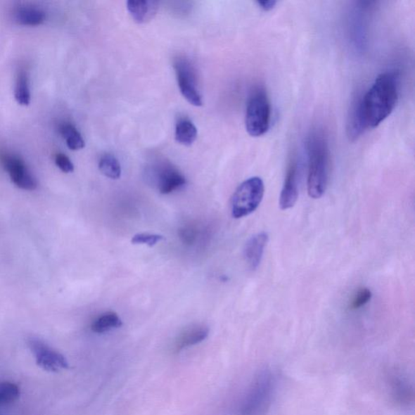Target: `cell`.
<instances>
[{"mask_svg": "<svg viewBox=\"0 0 415 415\" xmlns=\"http://www.w3.org/2000/svg\"><path fill=\"white\" fill-rule=\"evenodd\" d=\"M60 131L63 139L66 141L67 146L71 151L82 150L84 147L85 143L83 137L75 126L71 124H65L60 127Z\"/></svg>", "mask_w": 415, "mask_h": 415, "instance_id": "obj_17", "label": "cell"}, {"mask_svg": "<svg viewBox=\"0 0 415 415\" xmlns=\"http://www.w3.org/2000/svg\"><path fill=\"white\" fill-rule=\"evenodd\" d=\"M271 122V105L267 93L257 88L250 96L246 109L245 126L250 136H262L268 132Z\"/></svg>", "mask_w": 415, "mask_h": 415, "instance_id": "obj_3", "label": "cell"}, {"mask_svg": "<svg viewBox=\"0 0 415 415\" xmlns=\"http://www.w3.org/2000/svg\"><path fill=\"white\" fill-rule=\"evenodd\" d=\"M123 326V322L118 314L114 312H108L103 314L93 322L92 331L96 333H104L111 329L118 328Z\"/></svg>", "mask_w": 415, "mask_h": 415, "instance_id": "obj_16", "label": "cell"}, {"mask_svg": "<svg viewBox=\"0 0 415 415\" xmlns=\"http://www.w3.org/2000/svg\"><path fill=\"white\" fill-rule=\"evenodd\" d=\"M0 159L4 170L17 187L27 191H34L38 188V181L23 159L8 153L2 154Z\"/></svg>", "mask_w": 415, "mask_h": 415, "instance_id": "obj_7", "label": "cell"}, {"mask_svg": "<svg viewBox=\"0 0 415 415\" xmlns=\"http://www.w3.org/2000/svg\"><path fill=\"white\" fill-rule=\"evenodd\" d=\"M209 333L210 329L205 326L198 324V326H191L179 335L175 343V348L179 351L199 344L209 336Z\"/></svg>", "mask_w": 415, "mask_h": 415, "instance_id": "obj_13", "label": "cell"}, {"mask_svg": "<svg viewBox=\"0 0 415 415\" xmlns=\"http://www.w3.org/2000/svg\"><path fill=\"white\" fill-rule=\"evenodd\" d=\"M264 185L259 177H253L238 186L231 200L232 216L241 218L257 209L264 198Z\"/></svg>", "mask_w": 415, "mask_h": 415, "instance_id": "obj_4", "label": "cell"}, {"mask_svg": "<svg viewBox=\"0 0 415 415\" xmlns=\"http://www.w3.org/2000/svg\"><path fill=\"white\" fill-rule=\"evenodd\" d=\"M198 137V129L189 120H180L175 129V140L181 145L190 146Z\"/></svg>", "mask_w": 415, "mask_h": 415, "instance_id": "obj_15", "label": "cell"}, {"mask_svg": "<svg viewBox=\"0 0 415 415\" xmlns=\"http://www.w3.org/2000/svg\"><path fill=\"white\" fill-rule=\"evenodd\" d=\"M268 241V234L262 232L255 235L247 242L243 255L250 269L255 270L259 267Z\"/></svg>", "mask_w": 415, "mask_h": 415, "instance_id": "obj_10", "label": "cell"}, {"mask_svg": "<svg viewBox=\"0 0 415 415\" xmlns=\"http://www.w3.org/2000/svg\"><path fill=\"white\" fill-rule=\"evenodd\" d=\"M398 100V78L395 73L381 74L371 88L358 98L365 129L379 126L395 109Z\"/></svg>", "mask_w": 415, "mask_h": 415, "instance_id": "obj_1", "label": "cell"}, {"mask_svg": "<svg viewBox=\"0 0 415 415\" xmlns=\"http://www.w3.org/2000/svg\"><path fill=\"white\" fill-rule=\"evenodd\" d=\"M174 68L181 94L188 102L195 106L203 105L200 92L198 75L193 63L186 58L174 60Z\"/></svg>", "mask_w": 415, "mask_h": 415, "instance_id": "obj_5", "label": "cell"}, {"mask_svg": "<svg viewBox=\"0 0 415 415\" xmlns=\"http://www.w3.org/2000/svg\"><path fill=\"white\" fill-rule=\"evenodd\" d=\"M180 236L185 243H191L195 241L196 233L193 229H184V230L181 231Z\"/></svg>", "mask_w": 415, "mask_h": 415, "instance_id": "obj_23", "label": "cell"}, {"mask_svg": "<svg viewBox=\"0 0 415 415\" xmlns=\"http://www.w3.org/2000/svg\"><path fill=\"white\" fill-rule=\"evenodd\" d=\"M299 198V170L298 164L292 160L287 169L283 188L280 196L281 210H288L294 206Z\"/></svg>", "mask_w": 415, "mask_h": 415, "instance_id": "obj_9", "label": "cell"}, {"mask_svg": "<svg viewBox=\"0 0 415 415\" xmlns=\"http://www.w3.org/2000/svg\"><path fill=\"white\" fill-rule=\"evenodd\" d=\"M276 3L278 2H276V0H263V1H257L259 8L265 11V12H269V11L272 10L276 6Z\"/></svg>", "mask_w": 415, "mask_h": 415, "instance_id": "obj_24", "label": "cell"}, {"mask_svg": "<svg viewBox=\"0 0 415 415\" xmlns=\"http://www.w3.org/2000/svg\"><path fill=\"white\" fill-rule=\"evenodd\" d=\"M19 387L12 382H0V406L13 403L20 396Z\"/></svg>", "mask_w": 415, "mask_h": 415, "instance_id": "obj_19", "label": "cell"}, {"mask_svg": "<svg viewBox=\"0 0 415 415\" xmlns=\"http://www.w3.org/2000/svg\"><path fill=\"white\" fill-rule=\"evenodd\" d=\"M15 99L23 106H29L31 102V91L28 72L21 69L15 79L14 89Z\"/></svg>", "mask_w": 415, "mask_h": 415, "instance_id": "obj_14", "label": "cell"}, {"mask_svg": "<svg viewBox=\"0 0 415 415\" xmlns=\"http://www.w3.org/2000/svg\"><path fill=\"white\" fill-rule=\"evenodd\" d=\"M55 162L56 166L60 168L63 172L71 173L74 170V165L65 154L58 153L56 154Z\"/></svg>", "mask_w": 415, "mask_h": 415, "instance_id": "obj_22", "label": "cell"}, {"mask_svg": "<svg viewBox=\"0 0 415 415\" xmlns=\"http://www.w3.org/2000/svg\"><path fill=\"white\" fill-rule=\"evenodd\" d=\"M371 299V292L368 288H362L354 296L350 303L351 309H359L364 306Z\"/></svg>", "mask_w": 415, "mask_h": 415, "instance_id": "obj_21", "label": "cell"}, {"mask_svg": "<svg viewBox=\"0 0 415 415\" xmlns=\"http://www.w3.org/2000/svg\"><path fill=\"white\" fill-rule=\"evenodd\" d=\"M307 193L313 199L326 193L331 174V152L328 140L321 131H314L307 141Z\"/></svg>", "mask_w": 415, "mask_h": 415, "instance_id": "obj_2", "label": "cell"}, {"mask_svg": "<svg viewBox=\"0 0 415 415\" xmlns=\"http://www.w3.org/2000/svg\"><path fill=\"white\" fill-rule=\"evenodd\" d=\"M164 237L160 235H155V234L141 233L137 234L132 238L133 244H146L148 247H153L156 245L158 242L163 241Z\"/></svg>", "mask_w": 415, "mask_h": 415, "instance_id": "obj_20", "label": "cell"}, {"mask_svg": "<svg viewBox=\"0 0 415 415\" xmlns=\"http://www.w3.org/2000/svg\"><path fill=\"white\" fill-rule=\"evenodd\" d=\"M127 8L131 17L136 23H146L151 20L157 14L158 3L156 1H129Z\"/></svg>", "mask_w": 415, "mask_h": 415, "instance_id": "obj_12", "label": "cell"}, {"mask_svg": "<svg viewBox=\"0 0 415 415\" xmlns=\"http://www.w3.org/2000/svg\"><path fill=\"white\" fill-rule=\"evenodd\" d=\"M151 178L162 194L172 193L187 183L179 170L169 163H162L154 167L151 172Z\"/></svg>", "mask_w": 415, "mask_h": 415, "instance_id": "obj_8", "label": "cell"}, {"mask_svg": "<svg viewBox=\"0 0 415 415\" xmlns=\"http://www.w3.org/2000/svg\"><path fill=\"white\" fill-rule=\"evenodd\" d=\"M28 345L33 353L36 364L42 369L50 372L66 370L69 364L65 355L51 348L44 340L35 337L28 339Z\"/></svg>", "mask_w": 415, "mask_h": 415, "instance_id": "obj_6", "label": "cell"}, {"mask_svg": "<svg viewBox=\"0 0 415 415\" xmlns=\"http://www.w3.org/2000/svg\"><path fill=\"white\" fill-rule=\"evenodd\" d=\"M98 167L101 172L106 177L118 179L121 177L122 170L118 159L111 154H105L101 158Z\"/></svg>", "mask_w": 415, "mask_h": 415, "instance_id": "obj_18", "label": "cell"}, {"mask_svg": "<svg viewBox=\"0 0 415 415\" xmlns=\"http://www.w3.org/2000/svg\"><path fill=\"white\" fill-rule=\"evenodd\" d=\"M13 15L15 20L24 26L41 25L46 19L45 10L33 4L20 5L15 9Z\"/></svg>", "mask_w": 415, "mask_h": 415, "instance_id": "obj_11", "label": "cell"}]
</instances>
